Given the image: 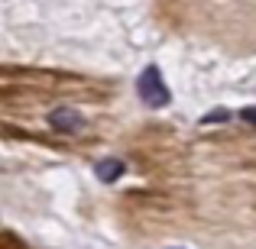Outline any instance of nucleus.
<instances>
[{
  "label": "nucleus",
  "mask_w": 256,
  "mask_h": 249,
  "mask_svg": "<svg viewBox=\"0 0 256 249\" xmlns=\"http://www.w3.org/2000/svg\"><path fill=\"white\" fill-rule=\"evenodd\" d=\"M220 120H230V113H227V110H211L201 123H220Z\"/></svg>",
  "instance_id": "20e7f679"
},
{
  "label": "nucleus",
  "mask_w": 256,
  "mask_h": 249,
  "mask_svg": "<svg viewBox=\"0 0 256 249\" xmlns=\"http://www.w3.org/2000/svg\"><path fill=\"white\" fill-rule=\"evenodd\" d=\"M124 172H126V165L120 162V159H100V162L94 165V175H98L104 185H114V181H117Z\"/></svg>",
  "instance_id": "7ed1b4c3"
},
{
  "label": "nucleus",
  "mask_w": 256,
  "mask_h": 249,
  "mask_svg": "<svg viewBox=\"0 0 256 249\" xmlns=\"http://www.w3.org/2000/svg\"><path fill=\"white\" fill-rule=\"evenodd\" d=\"M136 94H140V100H143L146 107H152V110H159V107H166L172 100L169 87L162 81V71H159L156 65L143 68V75H140V81H136Z\"/></svg>",
  "instance_id": "f257e3e1"
},
{
  "label": "nucleus",
  "mask_w": 256,
  "mask_h": 249,
  "mask_svg": "<svg viewBox=\"0 0 256 249\" xmlns=\"http://www.w3.org/2000/svg\"><path fill=\"white\" fill-rule=\"evenodd\" d=\"M49 126L56 133H78L82 130V113L72 110V107H56L49 113Z\"/></svg>",
  "instance_id": "f03ea898"
},
{
  "label": "nucleus",
  "mask_w": 256,
  "mask_h": 249,
  "mask_svg": "<svg viewBox=\"0 0 256 249\" xmlns=\"http://www.w3.org/2000/svg\"><path fill=\"white\" fill-rule=\"evenodd\" d=\"M240 117H244L246 123H253V126H256V107H246V110L240 113Z\"/></svg>",
  "instance_id": "39448f33"
}]
</instances>
